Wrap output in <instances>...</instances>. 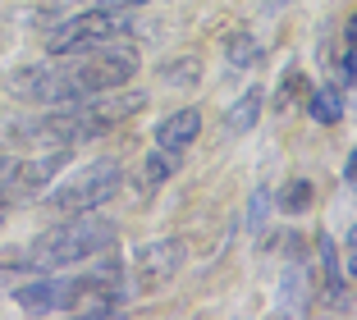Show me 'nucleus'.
<instances>
[{"mask_svg": "<svg viewBox=\"0 0 357 320\" xmlns=\"http://www.w3.org/2000/svg\"><path fill=\"white\" fill-rule=\"evenodd\" d=\"M119 178H124V165H119V160H110V155L87 160L83 169H74L69 178H60V183L46 192V206L64 211V215H74V211H96L119 192Z\"/></svg>", "mask_w": 357, "mask_h": 320, "instance_id": "4", "label": "nucleus"}, {"mask_svg": "<svg viewBox=\"0 0 357 320\" xmlns=\"http://www.w3.org/2000/svg\"><path fill=\"white\" fill-rule=\"evenodd\" d=\"M192 69H197V64H192V60L165 64V78H169V83H192V78H197V73H192Z\"/></svg>", "mask_w": 357, "mask_h": 320, "instance_id": "18", "label": "nucleus"}, {"mask_svg": "<svg viewBox=\"0 0 357 320\" xmlns=\"http://www.w3.org/2000/svg\"><path fill=\"white\" fill-rule=\"evenodd\" d=\"M128 32H133L128 10H101V5H92V10L64 19L60 28L46 37V51L51 55H78V51H92V46L119 42V37H128Z\"/></svg>", "mask_w": 357, "mask_h": 320, "instance_id": "5", "label": "nucleus"}, {"mask_svg": "<svg viewBox=\"0 0 357 320\" xmlns=\"http://www.w3.org/2000/svg\"><path fill=\"white\" fill-rule=\"evenodd\" d=\"M174 165H178L174 151H156V155H147V178H151V183H165V178L174 174Z\"/></svg>", "mask_w": 357, "mask_h": 320, "instance_id": "17", "label": "nucleus"}, {"mask_svg": "<svg viewBox=\"0 0 357 320\" xmlns=\"http://www.w3.org/2000/svg\"><path fill=\"white\" fill-rule=\"evenodd\" d=\"M0 169H5V155H0Z\"/></svg>", "mask_w": 357, "mask_h": 320, "instance_id": "22", "label": "nucleus"}, {"mask_svg": "<svg viewBox=\"0 0 357 320\" xmlns=\"http://www.w3.org/2000/svg\"><path fill=\"white\" fill-rule=\"evenodd\" d=\"M60 165H64V151L55 146L51 155H42V160H5V169H0V188L14 197V201H28V197H42L46 183L51 178H60Z\"/></svg>", "mask_w": 357, "mask_h": 320, "instance_id": "8", "label": "nucleus"}, {"mask_svg": "<svg viewBox=\"0 0 357 320\" xmlns=\"http://www.w3.org/2000/svg\"><path fill=\"white\" fill-rule=\"evenodd\" d=\"M307 284H312V279H307V270L294 266L289 275H284V284H280V307L294 311V316H303V311H307V293H312Z\"/></svg>", "mask_w": 357, "mask_h": 320, "instance_id": "11", "label": "nucleus"}, {"mask_svg": "<svg viewBox=\"0 0 357 320\" xmlns=\"http://www.w3.org/2000/svg\"><path fill=\"white\" fill-rule=\"evenodd\" d=\"M92 5H101V10H142L147 0H92Z\"/></svg>", "mask_w": 357, "mask_h": 320, "instance_id": "19", "label": "nucleus"}, {"mask_svg": "<svg viewBox=\"0 0 357 320\" xmlns=\"http://www.w3.org/2000/svg\"><path fill=\"white\" fill-rule=\"evenodd\" d=\"M248 220H252V229L266 220V188H257V197H252V215H248Z\"/></svg>", "mask_w": 357, "mask_h": 320, "instance_id": "20", "label": "nucleus"}, {"mask_svg": "<svg viewBox=\"0 0 357 320\" xmlns=\"http://www.w3.org/2000/svg\"><path fill=\"white\" fill-rule=\"evenodd\" d=\"M115 243H119L115 220L74 211V220H60V224H51L46 234L32 238V247L23 252V261H28V270L55 275V270H69L78 261L101 257V252H115Z\"/></svg>", "mask_w": 357, "mask_h": 320, "instance_id": "3", "label": "nucleus"}, {"mask_svg": "<svg viewBox=\"0 0 357 320\" xmlns=\"http://www.w3.org/2000/svg\"><path fill=\"white\" fill-rule=\"evenodd\" d=\"M229 60L234 64H257L261 60V46H257L248 32H243V37H229Z\"/></svg>", "mask_w": 357, "mask_h": 320, "instance_id": "16", "label": "nucleus"}, {"mask_svg": "<svg viewBox=\"0 0 357 320\" xmlns=\"http://www.w3.org/2000/svg\"><path fill=\"white\" fill-rule=\"evenodd\" d=\"M142 105H147V92H115V96L96 92V96H83V101H69V105H51V114L19 124V133L42 146H69V142H87V137L110 133L115 124L133 119Z\"/></svg>", "mask_w": 357, "mask_h": 320, "instance_id": "2", "label": "nucleus"}, {"mask_svg": "<svg viewBox=\"0 0 357 320\" xmlns=\"http://www.w3.org/2000/svg\"><path fill=\"white\" fill-rule=\"evenodd\" d=\"M307 110H312V119H321V124H335L339 114H344V96H339V87H321V92H312Z\"/></svg>", "mask_w": 357, "mask_h": 320, "instance_id": "13", "label": "nucleus"}, {"mask_svg": "<svg viewBox=\"0 0 357 320\" xmlns=\"http://www.w3.org/2000/svg\"><path fill=\"white\" fill-rule=\"evenodd\" d=\"M14 302H19L23 311H37V316L64 311V275L60 279H32V284H19V289H14Z\"/></svg>", "mask_w": 357, "mask_h": 320, "instance_id": "10", "label": "nucleus"}, {"mask_svg": "<svg viewBox=\"0 0 357 320\" xmlns=\"http://www.w3.org/2000/svg\"><path fill=\"white\" fill-rule=\"evenodd\" d=\"M137 73V51L133 46H92L78 55H60V64H37V69L14 78V92H23L37 105H69L96 92H115Z\"/></svg>", "mask_w": 357, "mask_h": 320, "instance_id": "1", "label": "nucleus"}, {"mask_svg": "<svg viewBox=\"0 0 357 320\" xmlns=\"http://www.w3.org/2000/svg\"><path fill=\"white\" fill-rule=\"evenodd\" d=\"M128 289L119 284V261L110 257L96 275L64 279V311L69 316H115L124 307Z\"/></svg>", "mask_w": 357, "mask_h": 320, "instance_id": "6", "label": "nucleus"}, {"mask_svg": "<svg viewBox=\"0 0 357 320\" xmlns=\"http://www.w3.org/2000/svg\"><path fill=\"white\" fill-rule=\"evenodd\" d=\"M321 257H326V270H330V302L344 311L348 307V289H344V275H339V252H335V243H330L326 234H321Z\"/></svg>", "mask_w": 357, "mask_h": 320, "instance_id": "14", "label": "nucleus"}, {"mask_svg": "<svg viewBox=\"0 0 357 320\" xmlns=\"http://www.w3.org/2000/svg\"><path fill=\"white\" fill-rule=\"evenodd\" d=\"M10 206H14V197H10V192H5V188H0V220L10 215Z\"/></svg>", "mask_w": 357, "mask_h": 320, "instance_id": "21", "label": "nucleus"}, {"mask_svg": "<svg viewBox=\"0 0 357 320\" xmlns=\"http://www.w3.org/2000/svg\"><path fill=\"white\" fill-rule=\"evenodd\" d=\"M307 201H312V183H307V178H294V183L280 192V206L284 211H307Z\"/></svg>", "mask_w": 357, "mask_h": 320, "instance_id": "15", "label": "nucleus"}, {"mask_svg": "<svg viewBox=\"0 0 357 320\" xmlns=\"http://www.w3.org/2000/svg\"><path fill=\"white\" fill-rule=\"evenodd\" d=\"M183 243L178 238H156V243H147V247H137L133 261H128V293H142V298H151V293L169 289V279L183 270Z\"/></svg>", "mask_w": 357, "mask_h": 320, "instance_id": "7", "label": "nucleus"}, {"mask_svg": "<svg viewBox=\"0 0 357 320\" xmlns=\"http://www.w3.org/2000/svg\"><path fill=\"white\" fill-rule=\"evenodd\" d=\"M197 133H202V114L192 110V105H183V110H174L169 119H160V128H156V146L160 151H183L188 142H197Z\"/></svg>", "mask_w": 357, "mask_h": 320, "instance_id": "9", "label": "nucleus"}, {"mask_svg": "<svg viewBox=\"0 0 357 320\" xmlns=\"http://www.w3.org/2000/svg\"><path fill=\"white\" fill-rule=\"evenodd\" d=\"M257 114H261V92H257V87H248V92H243V101H234V110L225 114V128H229V133H248V128L257 124Z\"/></svg>", "mask_w": 357, "mask_h": 320, "instance_id": "12", "label": "nucleus"}]
</instances>
